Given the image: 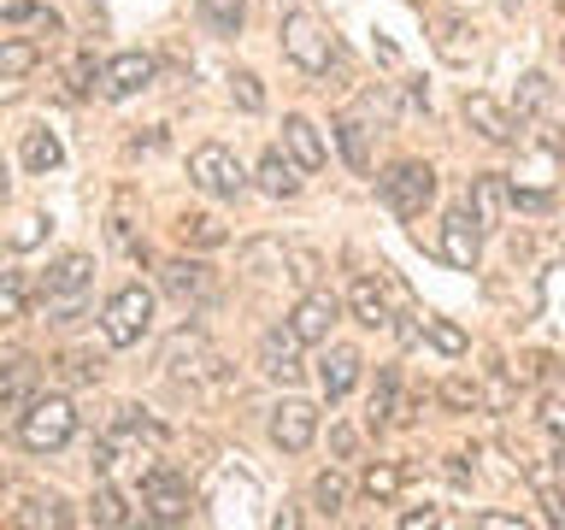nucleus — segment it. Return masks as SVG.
I'll use <instances>...</instances> for the list:
<instances>
[{"mask_svg":"<svg viewBox=\"0 0 565 530\" xmlns=\"http://www.w3.org/2000/svg\"><path fill=\"white\" fill-rule=\"evenodd\" d=\"M330 454L353 459V454H360V431H353V424H330Z\"/></svg>","mask_w":565,"mask_h":530,"instance_id":"obj_45","label":"nucleus"},{"mask_svg":"<svg viewBox=\"0 0 565 530\" xmlns=\"http://www.w3.org/2000/svg\"><path fill=\"white\" fill-rule=\"evenodd\" d=\"M377 194L395 219H418V212L436 201V171L424 166V159H395V166L377 177Z\"/></svg>","mask_w":565,"mask_h":530,"instance_id":"obj_2","label":"nucleus"},{"mask_svg":"<svg viewBox=\"0 0 565 530\" xmlns=\"http://www.w3.org/2000/svg\"><path fill=\"white\" fill-rule=\"evenodd\" d=\"M60 365H65V378H71V383H95L106 360H100V353H95V348H71V353H65V360H60Z\"/></svg>","mask_w":565,"mask_h":530,"instance_id":"obj_39","label":"nucleus"},{"mask_svg":"<svg viewBox=\"0 0 565 530\" xmlns=\"http://www.w3.org/2000/svg\"><path fill=\"white\" fill-rule=\"evenodd\" d=\"M18 159H24L30 177H47V171H60L65 148H60V136H53V130H24V141H18Z\"/></svg>","mask_w":565,"mask_h":530,"instance_id":"obj_21","label":"nucleus"},{"mask_svg":"<svg viewBox=\"0 0 565 530\" xmlns=\"http://www.w3.org/2000/svg\"><path fill=\"white\" fill-rule=\"evenodd\" d=\"M159 365H166L171 378H189V383L224 378V360H218V348L206 342V330H177L166 342V353H159Z\"/></svg>","mask_w":565,"mask_h":530,"instance_id":"obj_6","label":"nucleus"},{"mask_svg":"<svg viewBox=\"0 0 565 530\" xmlns=\"http://www.w3.org/2000/svg\"><path fill=\"white\" fill-rule=\"evenodd\" d=\"M395 371H383L377 378V389H371V406H365V424L371 431H383V424H395Z\"/></svg>","mask_w":565,"mask_h":530,"instance_id":"obj_30","label":"nucleus"},{"mask_svg":"<svg viewBox=\"0 0 565 530\" xmlns=\"http://www.w3.org/2000/svg\"><path fill=\"white\" fill-rule=\"evenodd\" d=\"M282 265H289V277L300 283V289H318V277H324V259H318L312 247H289V259H282Z\"/></svg>","mask_w":565,"mask_h":530,"instance_id":"obj_36","label":"nucleus"},{"mask_svg":"<svg viewBox=\"0 0 565 530\" xmlns=\"http://www.w3.org/2000/svg\"><path fill=\"white\" fill-rule=\"evenodd\" d=\"M559 466H565V442H559Z\"/></svg>","mask_w":565,"mask_h":530,"instance_id":"obj_52","label":"nucleus"},{"mask_svg":"<svg viewBox=\"0 0 565 530\" xmlns=\"http://www.w3.org/2000/svg\"><path fill=\"white\" fill-rule=\"evenodd\" d=\"M401 489H406V471H401V466H388V459L365 466V477H360V495H365V501H377V507H388Z\"/></svg>","mask_w":565,"mask_h":530,"instance_id":"obj_24","label":"nucleus"},{"mask_svg":"<svg viewBox=\"0 0 565 530\" xmlns=\"http://www.w3.org/2000/svg\"><path fill=\"white\" fill-rule=\"evenodd\" d=\"M0 318L7 325L24 318V272H7V283H0Z\"/></svg>","mask_w":565,"mask_h":530,"instance_id":"obj_42","label":"nucleus"},{"mask_svg":"<svg viewBox=\"0 0 565 530\" xmlns=\"http://www.w3.org/2000/svg\"><path fill=\"white\" fill-rule=\"evenodd\" d=\"M194 12L212 35H242L247 24V0H194Z\"/></svg>","mask_w":565,"mask_h":530,"instance_id":"obj_23","label":"nucleus"},{"mask_svg":"<svg viewBox=\"0 0 565 530\" xmlns=\"http://www.w3.org/2000/svg\"><path fill=\"white\" fill-rule=\"evenodd\" d=\"M360 353L353 348H324V365H318V383H324V401H342L353 383H360Z\"/></svg>","mask_w":565,"mask_h":530,"instance_id":"obj_20","label":"nucleus"},{"mask_svg":"<svg viewBox=\"0 0 565 530\" xmlns=\"http://www.w3.org/2000/svg\"><path fill=\"white\" fill-rule=\"evenodd\" d=\"M471 524H483V530H519L524 519H519V512H477Z\"/></svg>","mask_w":565,"mask_h":530,"instance_id":"obj_48","label":"nucleus"},{"mask_svg":"<svg viewBox=\"0 0 565 530\" xmlns=\"http://www.w3.org/2000/svg\"><path fill=\"white\" fill-rule=\"evenodd\" d=\"M148 330H153V295L141 289V283H130V289H118L106 300V312H100L106 348H136Z\"/></svg>","mask_w":565,"mask_h":530,"instance_id":"obj_4","label":"nucleus"},{"mask_svg":"<svg viewBox=\"0 0 565 530\" xmlns=\"http://www.w3.org/2000/svg\"><path fill=\"white\" fill-rule=\"evenodd\" d=\"M441 406H454V413H477V406H483V389H477L471 378H448V383H441Z\"/></svg>","mask_w":565,"mask_h":530,"instance_id":"obj_37","label":"nucleus"},{"mask_svg":"<svg viewBox=\"0 0 565 530\" xmlns=\"http://www.w3.org/2000/svg\"><path fill=\"white\" fill-rule=\"evenodd\" d=\"M335 141H342V159H348L353 171H371V130H365L360 118H342V124H335Z\"/></svg>","mask_w":565,"mask_h":530,"instance_id":"obj_28","label":"nucleus"},{"mask_svg":"<svg viewBox=\"0 0 565 530\" xmlns=\"http://www.w3.org/2000/svg\"><path fill=\"white\" fill-rule=\"evenodd\" d=\"M559 60H565V35H559Z\"/></svg>","mask_w":565,"mask_h":530,"instance_id":"obj_51","label":"nucleus"},{"mask_svg":"<svg viewBox=\"0 0 565 530\" xmlns=\"http://www.w3.org/2000/svg\"><path fill=\"white\" fill-rule=\"evenodd\" d=\"M477 254H483V224L471 219V206H459L441 219V259L454 272H477Z\"/></svg>","mask_w":565,"mask_h":530,"instance_id":"obj_10","label":"nucleus"},{"mask_svg":"<svg viewBox=\"0 0 565 530\" xmlns=\"http://www.w3.org/2000/svg\"><path fill=\"white\" fill-rule=\"evenodd\" d=\"M254 183H259V194H271V201H295L300 194V159L289 148H265Z\"/></svg>","mask_w":565,"mask_h":530,"instance_id":"obj_16","label":"nucleus"},{"mask_svg":"<svg viewBox=\"0 0 565 530\" xmlns=\"http://www.w3.org/2000/svg\"><path fill=\"white\" fill-rule=\"evenodd\" d=\"M282 53H289L307 77H324V71L335 65V35L318 24L312 12H289L282 18Z\"/></svg>","mask_w":565,"mask_h":530,"instance_id":"obj_5","label":"nucleus"},{"mask_svg":"<svg viewBox=\"0 0 565 530\" xmlns=\"http://www.w3.org/2000/svg\"><path fill=\"white\" fill-rule=\"evenodd\" d=\"M7 24H42V30H60V12H53V7H35V0H12V7H7Z\"/></svg>","mask_w":565,"mask_h":530,"instance_id":"obj_41","label":"nucleus"},{"mask_svg":"<svg viewBox=\"0 0 565 530\" xmlns=\"http://www.w3.org/2000/svg\"><path fill=\"white\" fill-rule=\"evenodd\" d=\"M424 336H430V348L441 353V360H466L471 353V336L454 325V318H424Z\"/></svg>","mask_w":565,"mask_h":530,"instance_id":"obj_26","label":"nucleus"},{"mask_svg":"<svg viewBox=\"0 0 565 530\" xmlns=\"http://www.w3.org/2000/svg\"><path fill=\"white\" fill-rule=\"evenodd\" d=\"M88 507H95V524H106V530H118V524H130V501H124V495L118 489H95V501H88Z\"/></svg>","mask_w":565,"mask_h":530,"instance_id":"obj_34","label":"nucleus"},{"mask_svg":"<svg viewBox=\"0 0 565 530\" xmlns=\"http://www.w3.org/2000/svg\"><path fill=\"white\" fill-rule=\"evenodd\" d=\"M466 206H471V219L494 230L507 219V206H512V189H507V177L501 171H483V177H471V189H466Z\"/></svg>","mask_w":565,"mask_h":530,"instance_id":"obj_15","label":"nucleus"},{"mask_svg":"<svg viewBox=\"0 0 565 530\" xmlns=\"http://www.w3.org/2000/svg\"><path fill=\"white\" fill-rule=\"evenodd\" d=\"M95 283V259L88 254H60L42 272V295H77V289H88Z\"/></svg>","mask_w":565,"mask_h":530,"instance_id":"obj_19","label":"nucleus"},{"mask_svg":"<svg viewBox=\"0 0 565 530\" xmlns=\"http://www.w3.org/2000/svg\"><path fill=\"white\" fill-rule=\"evenodd\" d=\"M430 524H441V512H436V507H413V512H401V530H430Z\"/></svg>","mask_w":565,"mask_h":530,"instance_id":"obj_47","label":"nucleus"},{"mask_svg":"<svg viewBox=\"0 0 565 530\" xmlns=\"http://www.w3.org/2000/svg\"><path fill=\"white\" fill-rule=\"evenodd\" d=\"M300 348H307V342H300L295 325H271L259 336V371L271 383H300V371H307V365H300Z\"/></svg>","mask_w":565,"mask_h":530,"instance_id":"obj_8","label":"nucleus"},{"mask_svg":"<svg viewBox=\"0 0 565 530\" xmlns=\"http://www.w3.org/2000/svg\"><path fill=\"white\" fill-rule=\"evenodd\" d=\"M348 312H353V325H365V330H383L388 318V289L377 277H353V289H348Z\"/></svg>","mask_w":565,"mask_h":530,"instance_id":"obj_18","label":"nucleus"},{"mask_svg":"<svg viewBox=\"0 0 565 530\" xmlns=\"http://www.w3.org/2000/svg\"><path fill=\"white\" fill-rule=\"evenodd\" d=\"M512 206H519V212H547L554 201H547L542 189H512Z\"/></svg>","mask_w":565,"mask_h":530,"instance_id":"obj_46","label":"nucleus"},{"mask_svg":"<svg viewBox=\"0 0 565 530\" xmlns=\"http://www.w3.org/2000/svg\"><path fill=\"white\" fill-rule=\"evenodd\" d=\"M42 236H47V219H35V212H30V219H18V230H12V254H24V247H35Z\"/></svg>","mask_w":565,"mask_h":530,"instance_id":"obj_44","label":"nucleus"},{"mask_svg":"<svg viewBox=\"0 0 565 530\" xmlns=\"http://www.w3.org/2000/svg\"><path fill=\"white\" fill-rule=\"evenodd\" d=\"M12 424H18V442H24L30 454H60L65 442L77 436V406L65 395H35Z\"/></svg>","mask_w":565,"mask_h":530,"instance_id":"obj_1","label":"nucleus"},{"mask_svg":"<svg viewBox=\"0 0 565 530\" xmlns=\"http://www.w3.org/2000/svg\"><path fill=\"white\" fill-rule=\"evenodd\" d=\"M436 53L448 65H471L477 60V30L459 24V18H441V24H436Z\"/></svg>","mask_w":565,"mask_h":530,"instance_id":"obj_22","label":"nucleus"},{"mask_svg":"<svg viewBox=\"0 0 565 530\" xmlns=\"http://www.w3.org/2000/svg\"><path fill=\"white\" fill-rule=\"evenodd\" d=\"M542 106H547V77H542V71H524V77H519V95H512V113L530 118V113H542Z\"/></svg>","mask_w":565,"mask_h":530,"instance_id":"obj_32","label":"nucleus"},{"mask_svg":"<svg viewBox=\"0 0 565 530\" xmlns=\"http://www.w3.org/2000/svg\"><path fill=\"white\" fill-rule=\"evenodd\" d=\"M547 153H559V159H565V130H554V136H547Z\"/></svg>","mask_w":565,"mask_h":530,"instance_id":"obj_50","label":"nucleus"},{"mask_svg":"<svg viewBox=\"0 0 565 530\" xmlns=\"http://www.w3.org/2000/svg\"><path fill=\"white\" fill-rule=\"evenodd\" d=\"M230 100H236L242 113H265V88H259L254 71H236V77H230Z\"/></svg>","mask_w":565,"mask_h":530,"instance_id":"obj_38","label":"nucleus"},{"mask_svg":"<svg viewBox=\"0 0 565 530\" xmlns=\"http://www.w3.org/2000/svg\"><path fill=\"white\" fill-rule=\"evenodd\" d=\"M271 442L282 454H307L318 442V406L307 401H277L271 406Z\"/></svg>","mask_w":565,"mask_h":530,"instance_id":"obj_11","label":"nucleus"},{"mask_svg":"<svg viewBox=\"0 0 565 530\" xmlns=\"http://www.w3.org/2000/svg\"><path fill=\"white\" fill-rule=\"evenodd\" d=\"M100 71H106V65H95V53H71L60 77H65L71 95H88V88H100Z\"/></svg>","mask_w":565,"mask_h":530,"instance_id":"obj_31","label":"nucleus"},{"mask_svg":"<svg viewBox=\"0 0 565 530\" xmlns=\"http://www.w3.org/2000/svg\"><path fill=\"white\" fill-rule=\"evenodd\" d=\"M141 507H148L153 524H183L194 512V495L177 471H148L141 477Z\"/></svg>","mask_w":565,"mask_h":530,"instance_id":"obj_7","label":"nucleus"},{"mask_svg":"<svg viewBox=\"0 0 565 530\" xmlns=\"http://www.w3.org/2000/svg\"><path fill=\"white\" fill-rule=\"evenodd\" d=\"M189 183L201 194H212V201H236V194L247 189V171L224 141H201V148L189 153Z\"/></svg>","mask_w":565,"mask_h":530,"instance_id":"obj_3","label":"nucleus"},{"mask_svg":"<svg viewBox=\"0 0 565 530\" xmlns=\"http://www.w3.org/2000/svg\"><path fill=\"white\" fill-rule=\"evenodd\" d=\"M459 113H466V124L483 141H512V136H519V124H524L512 106H501L494 95H466V100H459Z\"/></svg>","mask_w":565,"mask_h":530,"instance_id":"obj_13","label":"nucleus"},{"mask_svg":"<svg viewBox=\"0 0 565 530\" xmlns=\"http://www.w3.org/2000/svg\"><path fill=\"white\" fill-rule=\"evenodd\" d=\"M0 406H7L12 418L30 406V365H24V360H12V365H7V395H0Z\"/></svg>","mask_w":565,"mask_h":530,"instance_id":"obj_35","label":"nucleus"},{"mask_svg":"<svg viewBox=\"0 0 565 530\" xmlns=\"http://www.w3.org/2000/svg\"><path fill=\"white\" fill-rule=\"evenodd\" d=\"M312 507L324 512V519H335V512L348 507V477L342 471H318L312 477Z\"/></svg>","mask_w":565,"mask_h":530,"instance_id":"obj_29","label":"nucleus"},{"mask_svg":"<svg viewBox=\"0 0 565 530\" xmlns=\"http://www.w3.org/2000/svg\"><path fill=\"white\" fill-rule=\"evenodd\" d=\"M35 65H42V47H35V42H24V35H7V42H0V77H7V83H18Z\"/></svg>","mask_w":565,"mask_h":530,"instance_id":"obj_27","label":"nucleus"},{"mask_svg":"<svg viewBox=\"0 0 565 530\" xmlns=\"http://www.w3.org/2000/svg\"><path fill=\"white\" fill-rule=\"evenodd\" d=\"M448 477H454V484H471V466H466V454H448Z\"/></svg>","mask_w":565,"mask_h":530,"instance_id":"obj_49","label":"nucleus"},{"mask_svg":"<svg viewBox=\"0 0 565 530\" xmlns=\"http://www.w3.org/2000/svg\"><path fill=\"white\" fill-rule=\"evenodd\" d=\"M282 148H289L295 159H300V171H324V159H330V148H324V136H318V124L312 118H282Z\"/></svg>","mask_w":565,"mask_h":530,"instance_id":"obj_17","label":"nucleus"},{"mask_svg":"<svg viewBox=\"0 0 565 530\" xmlns=\"http://www.w3.org/2000/svg\"><path fill=\"white\" fill-rule=\"evenodd\" d=\"M224 236L230 230L212 219V212H183V219H177V242L183 247H224Z\"/></svg>","mask_w":565,"mask_h":530,"instance_id":"obj_25","label":"nucleus"},{"mask_svg":"<svg viewBox=\"0 0 565 530\" xmlns=\"http://www.w3.org/2000/svg\"><path fill=\"white\" fill-rule=\"evenodd\" d=\"M335 318H342V300L324 295V289H307V295H300V307L289 312V325L300 330V342H330Z\"/></svg>","mask_w":565,"mask_h":530,"instance_id":"obj_14","label":"nucleus"},{"mask_svg":"<svg viewBox=\"0 0 565 530\" xmlns=\"http://www.w3.org/2000/svg\"><path fill=\"white\" fill-rule=\"evenodd\" d=\"M159 289H166L177 307H206L212 300V265L206 259H166L159 265Z\"/></svg>","mask_w":565,"mask_h":530,"instance_id":"obj_9","label":"nucleus"},{"mask_svg":"<svg viewBox=\"0 0 565 530\" xmlns=\"http://www.w3.org/2000/svg\"><path fill=\"white\" fill-rule=\"evenodd\" d=\"M153 53H141V47H130V53H118V60H106V71H100V95L106 100H130V95H141V88L153 83Z\"/></svg>","mask_w":565,"mask_h":530,"instance_id":"obj_12","label":"nucleus"},{"mask_svg":"<svg viewBox=\"0 0 565 530\" xmlns=\"http://www.w3.org/2000/svg\"><path fill=\"white\" fill-rule=\"evenodd\" d=\"M536 418H542V431L554 436V442H565V395H547Z\"/></svg>","mask_w":565,"mask_h":530,"instance_id":"obj_43","label":"nucleus"},{"mask_svg":"<svg viewBox=\"0 0 565 530\" xmlns=\"http://www.w3.org/2000/svg\"><path fill=\"white\" fill-rule=\"evenodd\" d=\"M83 307H88V289H77V295H42V318H47V325H77Z\"/></svg>","mask_w":565,"mask_h":530,"instance_id":"obj_33","label":"nucleus"},{"mask_svg":"<svg viewBox=\"0 0 565 530\" xmlns=\"http://www.w3.org/2000/svg\"><path fill=\"white\" fill-rule=\"evenodd\" d=\"M65 519H71V512H65L60 495H35L30 512H18V524H65Z\"/></svg>","mask_w":565,"mask_h":530,"instance_id":"obj_40","label":"nucleus"}]
</instances>
